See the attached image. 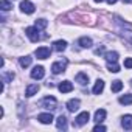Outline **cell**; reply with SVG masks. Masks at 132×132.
Here are the masks:
<instances>
[{
  "label": "cell",
  "instance_id": "obj_1",
  "mask_svg": "<svg viewBox=\"0 0 132 132\" xmlns=\"http://www.w3.org/2000/svg\"><path fill=\"white\" fill-rule=\"evenodd\" d=\"M40 106L45 107V109H48V110H54V109L57 107V101H56L54 96H45V98L40 101Z\"/></svg>",
  "mask_w": 132,
  "mask_h": 132
},
{
  "label": "cell",
  "instance_id": "obj_2",
  "mask_svg": "<svg viewBox=\"0 0 132 132\" xmlns=\"http://www.w3.org/2000/svg\"><path fill=\"white\" fill-rule=\"evenodd\" d=\"M65 67H67V59H64V61H57L51 65V72L54 75H59L62 72H65Z\"/></svg>",
  "mask_w": 132,
  "mask_h": 132
},
{
  "label": "cell",
  "instance_id": "obj_3",
  "mask_svg": "<svg viewBox=\"0 0 132 132\" xmlns=\"http://www.w3.org/2000/svg\"><path fill=\"white\" fill-rule=\"evenodd\" d=\"M25 34L28 36V39H30L31 42H37V40L40 39L39 31H37V27H28V28L25 30Z\"/></svg>",
  "mask_w": 132,
  "mask_h": 132
},
{
  "label": "cell",
  "instance_id": "obj_4",
  "mask_svg": "<svg viewBox=\"0 0 132 132\" xmlns=\"http://www.w3.org/2000/svg\"><path fill=\"white\" fill-rule=\"evenodd\" d=\"M34 5L30 2V0H23V2L20 3V10H22V13H25V14H33L34 13Z\"/></svg>",
  "mask_w": 132,
  "mask_h": 132
},
{
  "label": "cell",
  "instance_id": "obj_5",
  "mask_svg": "<svg viewBox=\"0 0 132 132\" xmlns=\"http://www.w3.org/2000/svg\"><path fill=\"white\" fill-rule=\"evenodd\" d=\"M44 75H45V70H44L42 65H36V67L31 70V78L33 79H42Z\"/></svg>",
  "mask_w": 132,
  "mask_h": 132
},
{
  "label": "cell",
  "instance_id": "obj_6",
  "mask_svg": "<svg viewBox=\"0 0 132 132\" xmlns=\"http://www.w3.org/2000/svg\"><path fill=\"white\" fill-rule=\"evenodd\" d=\"M34 54L37 59H47V57H50V48L48 47H39Z\"/></svg>",
  "mask_w": 132,
  "mask_h": 132
},
{
  "label": "cell",
  "instance_id": "obj_7",
  "mask_svg": "<svg viewBox=\"0 0 132 132\" xmlns=\"http://www.w3.org/2000/svg\"><path fill=\"white\" fill-rule=\"evenodd\" d=\"M37 120H39L42 124H50V123H53V115H51L50 112H47V113H39V115H37Z\"/></svg>",
  "mask_w": 132,
  "mask_h": 132
},
{
  "label": "cell",
  "instance_id": "obj_8",
  "mask_svg": "<svg viewBox=\"0 0 132 132\" xmlns=\"http://www.w3.org/2000/svg\"><path fill=\"white\" fill-rule=\"evenodd\" d=\"M89 118H90L89 112H81V113L76 117V124H78V126H84V124L89 121Z\"/></svg>",
  "mask_w": 132,
  "mask_h": 132
},
{
  "label": "cell",
  "instance_id": "obj_9",
  "mask_svg": "<svg viewBox=\"0 0 132 132\" xmlns=\"http://www.w3.org/2000/svg\"><path fill=\"white\" fill-rule=\"evenodd\" d=\"M121 126L126 130H132V115H124L121 118Z\"/></svg>",
  "mask_w": 132,
  "mask_h": 132
},
{
  "label": "cell",
  "instance_id": "obj_10",
  "mask_svg": "<svg viewBox=\"0 0 132 132\" xmlns=\"http://www.w3.org/2000/svg\"><path fill=\"white\" fill-rule=\"evenodd\" d=\"M59 90H61L62 93H69V92L73 90V84H72L70 81H62V82L59 84Z\"/></svg>",
  "mask_w": 132,
  "mask_h": 132
},
{
  "label": "cell",
  "instance_id": "obj_11",
  "mask_svg": "<svg viewBox=\"0 0 132 132\" xmlns=\"http://www.w3.org/2000/svg\"><path fill=\"white\" fill-rule=\"evenodd\" d=\"M79 106H81V101H79V100H70V101L67 103V109H69L70 112H76V110L79 109Z\"/></svg>",
  "mask_w": 132,
  "mask_h": 132
},
{
  "label": "cell",
  "instance_id": "obj_12",
  "mask_svg": "<svg viewBox=\"0 0 132 132\" xmlns=\"http://www.w3.org/2000/svg\"><path fill=\"white\" fill-rule=\"evenodd\" d=\"M56 126H57V129L65 130V129H67V118H65L64 115H59L57 120H56Z\"/></svg>",
  "mask_w": 132,
  "mask_h": 132
},
{
  "label": "cell",
  "instance_id": "obj_13",
  "mask_svg": "<svg viewBox=\"0 0 132 132\" xmlns=\"http://www.w3.org/2000/svg\"><path fill=\"white\" fill-rule=\"evenodd\" d=\"M37 90H39V86L37 84H30L28 87H27V90H25V96H33L34 93H37Z\"/></svg>",
  "mask_w": 132,
  "mask_h": 132
},
{
  "label": "cell",
  "instance_id": "obj_14",
  "mask_svg": "<svg viewBox=\"0 0 132 132\" xmlns=\"http://www.w3.org/2000/svg\"><path fill=\"white\" fill-rule=\"evenodd\" d=\"M78 44H79V47H82V48H90L92 47V39L90 37H81L79 40H78Z\"/></svg>",
  "mask_w": 132,
  "mask_h": 132
},
{
  "label": "cell",
  "instance_id": "obj_15",
  "mask_svg": "<svg viewBox=\"0 0 132 132\" xmlns=\"http://www.w3.org/2000/svg\"><path fill=\"white\" fill-rule=\"evenodd\" d=\"M104 57H106L107 62H117L118 61V53L117 51H107L104 54Z\"/></svg>",
  "mask_w": 132,
  "mask_h": 132
},
{
  "label": "cell",
  "instance_id": "obj_16",
  "mask_svg": "<svg viewBox=\"0 0 132 132\" xmlns=\"http://www.w3.org/2000/svg\"><path fill=\"white\" fill-rule=\"evenodd\" d=\"M53 48H54L56 51H64L65 48H67V42H65V40H56V42L53 44Z\"/></svg>",
  "mask_w": 132,
  "mask_h": 132
},
{
  "label": "cell",
  "instance_id": "obj_17",
  "mask_svg": "<svg viewBox=\"0 0 132 132\" xmlns=\"http://www.w3.org/2000/svg\"><path fill=\"white\" fill-rule=\"evenodd\" d=\"M76 82L81 84V86H86V84L89 82V76H87L86 73H78V75H76Z\"/></svg>",
  "mask_w": 132,
  "mask_h": 132
},
{
  "label": "cell",
  "instance_id": "obj_18",
  "mask_svg": "<svg viewBox=\"0 0 132 132\" xmlns=\"http://www.w3.org/2000/svg\"><path fill=\"white\" fill-rule=\"evenodd\" d=\"M103 90H104V82H103L101 79H98V81L95 82V86H93V93H95V95H100Z\"/></svg>",
  "mask_w": 132,
  "mask_h": 132
},
{
  "label": "cell",
  "instance_id": "obj_19",
  "mask_svg": "<svg viewBox=\"0 0 132 132\" xmlns=\"http://www.w3.org/2000/svg\"><path fill=\"white\" fill-rule=\"evenodd\" d=\"M104 118H106V110L104 109H100V110L95 112V121L96 123H103Z\"/></svg>",
  "mask_w": 132,
  "mask_h": 132
},
{
  "label": "cell",
  "instance_id": "obj_20",
  "mask_svg": "<svg viewBox=\"0 0 132 132\" xmlns=\"http://www.w3.org/2000/svg\"><path fill=\"white\" fill-rule=\"evenodd\" d=\"M120 103H121V104H124V106H129V104H132V95H130V93H127V95H123V96L120 98Z\"/></svg>",
  "mask_w": 132,
  "mask_h": 132
},
{
  "label": "cell",
  "instance_id": "obj_21",
  "mask_svg": "<svg viewBox=\"0 0 132 132\" xmlns=\"http://www.w3.org/2000/svg\"><path fill=\"white\" fill-rule=\"evenodd\" d=\"M31 59H33V57H30V56H23V57H20V59H19L20 67H23V69H25V67H28V65L31 64Z\"/></svg>",
  "mask_w": 132,
  "mask_h": 132
},
{
  "label": "cell",
  "instance_id": "obj_22",
  "mask_svg": "<svg viewBox=\"0 0 132 132\" xmlns=\"http://www.w3.org/2000/svg\"><path fill=\"white\" fill-rule=\"evenodd\" d=\"M13 8V5H11V2H8V0H2L0 2V10L2 11H10Z\"/></svg>",
  "mask_w": 132,
  "mask_h": 132
},
{
  "label": "cell",
  "instance_id": "obj_23",
  "mask_svg": "<svg viewBox=\"0 0 132 132\" xmlns=\"http://www.w3.org/2000/svg\"><path fill=\"white\" fill-rule=\"evenodd\" d=\"M107 69L112 72V73H118L120 72V65L117 62H107Z\"/></svg>",
  "mask_w": 132,
  "mask_h": 132
},
{
  "label": "cell",
  "instance_id": "obj_24",
  "mask_svg": "<svg viewBox=\"0 0 132 132\" xmlns=\"http://www.w3.org/2000/svg\"><path fill=\"white\" fill-rule=\"evenodd\" d=\"M110 89H112V92H115V93H117V92H120V90L123 89V82L117 79V81H113V82H112V87H110Z\"/></svg>",
  "mask_w": 132,
  "mask_h": 132
},
{
  "label": "cell",
  "instance_id": "obj_25",
  "mask_svg": "<svg viewBox=\"0 0 132 132\" xmlns=\"http://www.w3.org/2000/svg\"><path fill=\"white\" fill-rule=\"evenodd\" d=\"M48 25V22L45 20V19H39V20H36V27L37 28H45Z\"/></svg>",
  "mask_w": 132,
  "mask_h": 132
},
{
  "label": "cell",
  "instance_id": "obj_26",
  "mask_svg": "<svg viewBox=\"0 0 132 132\" xmlns=\"http://www.w3.org/2000/svg\"><path fill=\"white\" fill-rule=\"evenodd\" d=\"M2 76H3V82H10V81H13L14 73H3Z\"/></svg>",
  "mask_w": 132,
  "mask_h": 132
},
{
  "label": "cell",
  "instance_id": "obj_27",
  "mask_svg": "<svg viewBox=\"0 0 132 132\" xmlns=\"http://www.w3.org/2000/svg\"><path fill=\"white\" fill-rule=\"evenodd\" d=\"M124 67L126 69H132V57H126L124 59Z\"/></svg>",
  "mask_w": 132,
  "mask_h": 132
},
{
  "label": "cell",
  "instance_id": "obj_28",
  "mask_svg": "<svg viewBox=\"0 0 132 132\" xmlns=\"http://www.w3.org/2000/svg\"><path fill=\"white\" fill-rule=\"evenodd\" d=\"M123 34H124V37H126V40H127V42H129V44L132 45V33H129V31H124Z\"/></svg>",
  "mask_w": 132,
  "mask_h": 132
},
{
  "label": "cell",
  "instance_id": "obj_29",
  "mask_svg": "<svg viewBox=\"0 0 132 132\" xmlns=\"http://www.w3.org/2000/svg\"><path fill=\"white\" fill-rule=\"evenodd\" d=\"M93 130H95V132H100V130L103 132V130H106V127H104V126H101V124L98 123V124H96V126L93 127Z\"/></svg>",
  "mask_w": 132,
  "mask_h": 132
},
{
  "label": "cell",
  "instance_id": "obj_30",
  "mask_svg": "<svg viewBox=\"0 0 132 132\" xmlns=\"http://www.w3.org/2000/svg\"><path fill=\"white\" fill-rule=\"evenodd\" d=\"M95 53H96V54H100V53H104V47H100V48H96V50H95Z\"/></svg>",
  "mask_w": 132,
  "mask_h": 132
},
{
  "label": "cell",
  "instance_id": "obj_31",
  "mask_svg": "<svg viewBox=\"0 0 132 132\" xmlns=\"http://www.w3.org/2000/svg\"><path fill=\"white\" fill-rule=\"evenodd\" d=\"M117 2H118V0H107L109 5H113V3H117Z\"/></svg>",
  "mask_w": 132,
  "mask_h": 132
},
{
  "label": "cell",
  "instance_id": "obj_32",
  "mask_svg": "<svg viewBox=\"0 0 132 132\" xmlns=\"http://www.w3.org/2000/svg\"><path fill=\"white\" fill-rule=\"evenodd\" d=\"M124 3H132V0H123Z\"/></svg>",
  "mask_w": 132,
  "mask_h": 132
},
{
  "label": "cell",
  "instance_id": "obj_33",
  "mask_svg": "<svg viewBox=\"0 0 132 132\" xmlns=\"http://www.w3.org/2000/svg\"><path fill=\"white\" fill-rule=\"evenodd\" d=\"M95 2H96V3H101V2H104V0H95Z\"/></svg>",
  "mask_w": 132,
  "mask_h": 132
}]
</instances>
